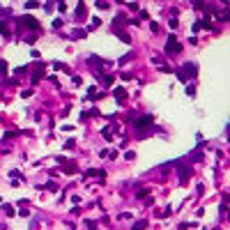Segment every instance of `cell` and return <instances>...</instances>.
<instances>
[{
  "instance_id": "8992f818",
  "label": "cell",
  "mask_w": 230,
  "mask_h": 230,
  "mask_svg": "<svg viewBox=\"0 0 230 230\" xmlns=\"http://www.w3.org/2000/svg\"><path fill=\"white\" fill-rule=\"evenodd\" d=\"M147 228V221H138V223H134V230H145Z\"/></svg>"
},
{
  "instance_id": "52a82bcc",
  "label": "cell",
  "mask_w": 230,
  "mask_h": 230,
  "mask_svg": "<svg viewBox=\"0 0 230 230\" xmlns=\"http://www.w3.org/2000/svg\"><path fill=\"white\" fill-rule=\"evenodd\" d=\"M122 97H124V90H122V87H117V90H115V99H122Z\"/></svg>"
},
{
  "instance_id": "277c9868",
  "label": "cell",
  "mask_w": 230,
  "mask_h": 230,
  "mask_svg": "<svg viewBox=\"0 0 230 230\" xmlns=\"http://www.w3.org/2000/svg\"><path fill=\"white\" fill-rule=\"evenodd\" d=\"M150 122H152V115H140L136 120V127H145V124H150Z\"/></svg>"
},
{
  "instance_id": "3957f363",
  "label": "cell",
  "mask_w": 230,
  "mask_h": 230,
  "mask_svg": "<svg viewBox=\"0 0 230 230\" xmlns=\"http://www.w3.org/2000/svg\"><path fill=\"white\" fill-rule=\"evenodd\" d=\"M21 23L26 28H30V30H37V28H39V21L32 19V16H21Z\"/></svg>"
},
{
  "instance_id": "7a4b0ae2",
  "label": "cell",
  "mask_w": 230,
  "mask_h": 230,
  "mask_svg": "<svg viewBox=\"0 0 230 230\" xmlns=\"http://www.w3.org/2000/svg\"><path fill=\"white\" fill-rule=\"evenodd\" d=\"M166 51H168V53H180V51H182V46L177 44V39H175L173 35H170L168 42H166Z\"/></svg>"
},
{
  "instance_id": "6da1fadb",
  "label": "cell",
  "mask_w": 230,
  "mask_h": 230,
  "mask_svg": "<svg viewBox=\"0 0 230 230\" xmlns=\"http://www.w3.org/2000/svg\"><path fill=\"white\" fill-rule=\"evenodd\" d=\"M196 72H198L196 64H186V67H182V69H180V74H177V76H180V81H186L189 76H193Z\"/></svg>"
},
{
  "instance_id": "5b68a950",
  "label": "cell",
  "mask_w": 230,
  "mask_h": 230,
  "mask_svg": "<svg viewBox=\"0 0 230 230\" xmlns=\"http://www.w3.org/2000/svg\"><path fill=\"white\" fill-rule=\"evenodd\" d=\"M76 14H78V19H83V16H85V5H83V2H78V7H76Z\"/></svg>"
}]
</instances>
